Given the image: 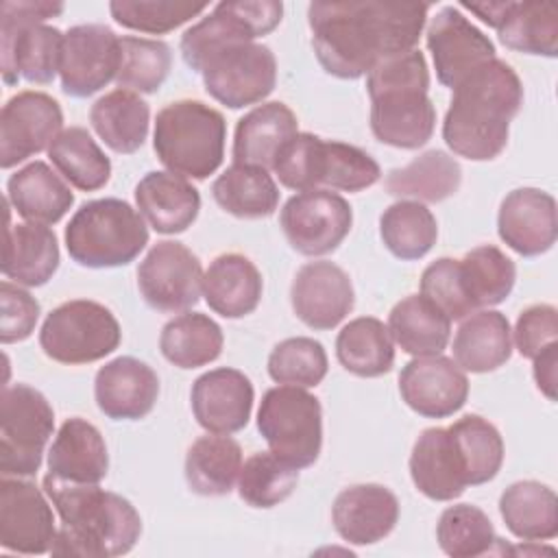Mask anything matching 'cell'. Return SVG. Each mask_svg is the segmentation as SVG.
Listing matches in <instances>:
<instances>
[{
  "label": "cell",
  "mask_w": 558,
  "mask_h": 558,
  "mask_svg": "<svg viewBox=\"0 0 558 558\" xmlns=\"http://www.w3.org/2000/svg\"><path fill=\"white\" fill-rule=\"evenodd\" d=\"M429 4L418 2H312L307 22L323 70L360 78L384 59L414 50Z\"/></svg>",
  "instance_id": "1"
},
{
  "label": "cell",
  "mask_w": 558,
  "mask_h": 558,
  "mask_svg": "<svg viewBox=\"0 0 558 558\" xmlns=\"http://www.w3.org/2000/svg\"><path fill=\"white\" fill-rule=\"evenodd\" d=\"M521 105L523 83L519 74L495 57L453 87L442 140L458 157L490 161L504 153L510 122Z\"/></svg>",
  "instance_id": "2"
},
{
  "label": "cell",
  "mask_w": 558,
  "mask_h": 558,
  "mask_svg": "<svg viewBox=\"0 0 558 558\" xmlns=\"http://www.w3.org/2000/svg\"><path fill=\"white\" fill-rule=\"evenodd\" d=\"M44 493L61 519L52 556L116 558L140 541L142 519L126 497L98 484H70L50 475L44 477Z\"/></svg>",
  "instance_id": "3"
},
{
  "label": "cell",
  "mask_w": 558,
  "mask_h": 558,
  "mask_svg": "<svg viewBox=\"0 0 558 558\" xmlns=\"http://www.w3.org/2000/svg\"><path fill=\"white\" fill-rule=\"evenodd\" d=\"M427 89L429 70L421 50L377 63L366 74L375 140L403 150L425 146L436 129V107Z\"/></svg>",
  "instance_id": "4"
},
{
  "label": "cell",
  "mask_w": 558,
  "mask_h": 558,
  "mask_svg": "<svg viewBox=\"0 0 558 558\" xmlns=\"http://www.w3.org/2000/svg\"><path fill=\"white\" fill-rule=\"evenodd\" d=\"M63 13L61 2L7 0L0 7V61L2 78L37 85L52 83L61 68L63 33L46 20Z\"/></svg>",
  "instance_id": "5"
},
{
  "label": "cell",
  "mask_w": 558,
  "mask_h": 558,
  "mask_svg": "<svg viewBox=\"0 0 558 558\" xmlns=\"http://www.w3.org/2000/svg\"><path fill=\"white\" fill-rule=\"evenodd\" d=\"M227 122L201 100H174L155 118L153 148L157 159L185 179H207L225 157Z\"/></svg>",
  "instance_id": "6"
},
{
  "label": "cell",
  "mask_w": 558,
  "mask_h": 558,
  "mask_svg": "<svg viewBox=\"0 0 558 558\" xmlns=\"http://www.w3.org/2000/svg\"><path fill=\"white\" fill-rule=\"evenodd\" d=\"M146 244L144 216L122 198L87 201L65 227V248L72 262L85 268L126 266Z\"/></svg>",
  "instance_id": "7"
},
{
  "label": "cell",
  "mask_w": 558,
  "mask_h": 558,
  "mask_svg": "<svg viewBox=\"0 0 558 558\" xmlns=\"http://www.w3.org/2000/svg\"><path fill=\"white\" fill-rule=\"evenodd\" d=\"M257 429L270 451L296 469L312 466L323 447V408L305 388L275 386L264 392Z\"/></svg>",
  "instance_id": "8"
},
{
  "label": "cell",
  "mask_w": 558,
  "mask_h": 558,
  "mask_svg": "<svg viewBox=\"0 0 558 558\" xmlns=\"http://www.w3.org/2000/svg\"><path fill=\"white\" fill-rule=\"evenodd\" d=\"M122 331L109 307L89 299H74L54 307L41 329V351L59 364H89L120 347Z\"/></svg>",
  "instance_id": "9"
},
{
  "label": "cell",
  "mask_w": 558,
  "mask_h": 558,
  "mask_svg": "<svg viewBox=\"0 0 558 558\" xmlns=\"http://www.w3.org/2000/svg\"><path fill=\"white\" fill-rule=\"evenodd\" d=\"M52 432V405L37 388L28 384L4 386L0 399V473L9 477L35 475Z\"/></svg>",
  "instance_id": "10"
},
{
  "label": "cell",
  "mask_w": 558,
  "mask_h": 558,
  "mask_svg": "<svg viewBox=\"0 0 558 558\" xmlns=\"http://www.w3.org/2000/svg\"><path fill=\"white\" fill-rule=\"evenodd\" d=\"M283 15L277 0L218 2L214 11L181 35V54L190 70L201 72L207 57L233 44H248L272 33Z\"/></svg>",
  "instance_id": "11"
},
{
  "label": "cell",
  "mask_w": 558,
  "mask_h": 558,
  "mask_svg": "<svg viewBox=\"0 0 558 558\" xmlns=\"http://www.w3.org/2000/svg\"><path fill=\"white\" fill-rule=\"evenodd\" d=\"M205 92L229 109L262 102L277 85V59L264 44H233L203 63Z\"/></svg>",
  "instance_id": "12"
},
{
  "label": "cell",
  "mask_w": 558,
  "mask_h": 558,
  "mask_svg": "<svg viewBox=\"0 0 558 558\" xmlns=\"http://www.w3.org/2000/svg\"><path fill=\"white\" fill-rule=\"evenodd\" d=\"M288 244L307 257L336 251L349 235L353 211L347 198L331 190H307L290 196L279 214Z\"/></svg>",
  "instance_id": "13"
},
{
  "label": "cell",
  "mask_w": 558,
  "mask_h": 558,
  "mask_svg": "<svg viewBox=\"0 0 558 558\" xmlns=\"http://www.w3.org/2000/svg\"><path fill=\"white\" fill-rule=\"evenodd\" d=\"M137 288L148 307L163 314L185 312L203 292L201 262L185 244L161 240L140 262Z\"/></svg>",
  "instance_id": "14"
},
{
  "label": "cell",
  "mask_w": 558,
  "mask_h": 558,
  "mask_svg": "<svg viewBox=\"0 0 558 558\" xmlns=\"http://www.w3.org/2000/svg\"><path fill=\"white\" fill-rule=\"evenodd\" d=\"M120 37L105 24H78L63 33L61 89L74 98H87L111 81L120 70Z\"/></svg>",
  "instance_id": "15"
},
{
  "label": "cell",
  "mask_w": 558,
  "mask_h": 558,
  "mask_svg": "<svg viewBox=\"0 0 558 558\" xmlns=\"http://www.w3.org/2000/svg\"><path fill=\"white\" fill-rule=\"evenodd\" d=\"M59 102L44 92H20L0 111V166L4 170L48 150L63 131Z\"/></svg>",
  "instance_id": "16"
},
{
  "label": "cell",
  "mask_w": 558,
  "mask_h": 558,
  "mask_svg": "<svg viewBox=\"0 0 558 558\" xmlns=\"http://www.w3.org/2000/svg\"><path fill=\"white\" fill-rule=\"evenodd\" d=\"M57 536L54 514L46 495L28 480H0V547L39 556L50 551Z\"/></svg>",
  "instance_id": "17"
},
{
  "label": "cell",
  "mask_w": 558,
  "mask_h": 558,
  "mask_svg": "<svg viewBox=\"0 0 558 558\" xmlns=\"http://www.w3.org/2000/svg\"><path fill=\"white\" fill-rule=\"evenodd\" d=\"M427 48L436 78L456 87L473 70L495 59V44L458 7H442L427 24Z\"/></svg>",
  "instance_id": "18"
},
{
  "label": "cell",
  "mask_w": 558,
  "mask_h": 558,
  "mask_svg": "<svg viewBox=\"0 0 558 558\" xmlns=\"http://www.w3.org/2000/svg\"><path fill=\"white\" fill-rule=\"evenodd\" d=\"M290 303L296 318L310 329L325 331L340 325L355 303L349 275L333 262L303 264L290 286Z\"/></svg>",
  "instance_id": "19"
},
{
  "label": "cell",
  "mask_w": 558,
  "mask_h": 558,
  "mask_svg": "<svg viewBox=\"0 0 558 558\" xmlns=\"http://www.w3.org/2000/svg\"><path fill=\"white\" fill-rule=\"evenodd\" d=\"M399 392L418 416L447 418L466 403L469 379L451 357L425 355L401 368Z\"/></svg>",
  "instance_id": "20"
},
{
  "label": "cell",
  "mask_w": 558,
  "mask_h": 558,
  "mask_svg": "<svg viewBox=\"0 0 558 558\" xmlns=\"http://www.w3.org/2000/svg\"><path fill=\"white\" fill-rule=\"evenodd\" d=\"M196 423L211 434H235L246 427L255 401L251 379L229 366L196 377L190 392Z\"/></svg>",
  "instance_id": "21"
},
{
  "label": "cell",
  "mask_w": 558,
  "mask_h": 558,
  "mask_svg": "<svg viewBox=\"0 0 558 558\" xmlns=\"http://www.w3.org/2000/svg\"><path fill=\"white\" fill-rule=\"evenodd\" d=\"M497 233L523 257L547 253L558 235L556 198L538 187L508 192L499 205Z\"/></svg>",
  "instance_id": "22"
},
{
  "label": "cell",
  "mask_w": 558,
  "mask_h": 558,
  "mask_svg": "<svg viewBox=\"0 0 558 558\" xmlns=\"http://www.w3.org/2000/svg\"><path fill=\"white\" fill-rule=\"evenodd\" d=\"M159 397V377L146 362L120 355L98 368L94 399L111 421H140L153 412Z\"/></svg>",
  "instance_id": "23"
},
{
  "label": "cell",
  "mask_w": 558,
  "mask_h": 558,
  "mask_svg": "<svg viewBox=\"0 0 558 558\" xmlns=\"http://www.w3.org/2000/svg\"><path fill=\"white\" fill-rule=\"evenodd\" d=\"M399 521V499L381 484H353L338 493L331 506V523L349 545L384 541Z\"/></svg>",
  "instance_id": "24"
},
{
  "label": "cell",
  "mask_w": 558,
  "mask_h": 558,
  "mask_svg": "<svg viewBox=\"0 0 558 558\" xmlns=\"http://www.w3.org/2000/svg\"><path fill=\"white\" fill-rule=\"evenodd\" d=\"M133 194L137 211L163 235L183 233L201 211L198 190L185 177L168 170L146 172Z\"/></svg>",
  "instance_id": "25"
},
{
  "label": "cell",
  "mask_w": 558,
  "mask_h": 558,
  "mask_svg": "<svg viewBox=\"0 0 558 558\" xmlns=\"http://www.w3.org/2000/svg\"><path fill=\"white\" fill-rule=\"evenodd\" d=\"M107 469L109 453L98 427L81 416L63 421L48 451V475L70 484H100Z\"/></svg>",
  "instance_id": "26"
},
{
  "label": "cell",
  "mask_w": 558,
  "mask_h": 558,
  "mask_svg": "<svg viewBox=\"0 0 558 558\" xmlns=\"http://www.w3.org/2000/svg\"><path fill=\"white\" fill-rule=\"evenodd\" d=\"M410 477L418 493L434 501H453L466 488V477L447 427H427L410 453Z\"/></svg>",
  "instance_id": "27"
},
{
  "label": "cell",
  "mask_w": 558,
  "mask_h": 558,
  "mask_svg": "<svg viewBox=\"0 0 558 558\" xmlns=\"http://www.w3.org/2000/svg\"><path fill=\"white\" fill-rule=\"evenodd\" d=\"M264 292L262 272L240 253H222L203 272V296L216 314L242 318L257 310Z\"/></svg>",
  "instance_id": "28"
},
{
  "label": "cell",
  "mask_w": 558,
  "mask_h": 558,
  "mask_svg": "<svg viewBox=\"0 0 558 558\" xmlns=\"http://www.w3.org/2000/svg\"><path fill=\"white\" fill-rule=\"evenodd\" d=\"M299 133L294 111L279 102H262L235 124L233 163L270 168L277 153Z\"/></svg>",
  "instance_id": "29"
},
{
  "label": "cell",
  "mask_w": 558,
  "mask_h": 558,
  "mask_svg": "<svg viewBox=\"0 0 558 558\" xmlns=\"http://www.w3.org/2000/svg\"><path fill=\"white\" fill-rule=\"evenodd\" d=\"M7 203L26 222L54 225L74 205V194L65 179L48 163L35 159L9 177Z\"/></svg>",
  "instance_id": "30"
},
{
  "label": "cell",
  "mask_w": 558,
  "mask_h": 558,
  "mask_svg": "<svg viewBox=\"0 0 558 558\" xmlns=\"http://www.w3.org/2000/svg\"><path fill=\"white\" fill-rule=\"evenodd\" d=\"M453 362L466 373H490L512 355V329L506 314L477 310L462 318L453 336Z\"/></svg>",
  "instance_id": "31"
},
{
  "label": "cell",
  "mask_w": 558,
  "mask_h": 558,
  "mask_svg": "<svg viewBox=\"0 0 558 558\" xmlns=\"http://www.w3.org/2000/svg\"><path fill=\"white\" fill-rule=\"evenodd\" d=\"M59 268V242L48 225L20 222L7 227L2 275L17 286L39 288Z\"/></svg>",
  "instance_id": "32"
},
{
  "label": "cell",
  "mask_w": 558,
  "mask_h": 558,
  "mask_svg": "<svg viewBox=\"0 0 558 558\" xmlns=\"http://www.w3.org/2000/svg\"><path fill=\"white\" fill-rule=\"evenodd\" d=\"M89 122L96 135L120 155H131L142 148L148 135L150 107L140 94L113 89L100 96L89 109Z\"/></svg>",
  "instance_id": "33"
},
{
  "label": "cell",
  "mask_w": 558,
  "mask_h": 558,
  "mask_svg": "<svg viewBox=\"0 0 558 558\" xmlns=\"http://www.w3.org/2000/svg\"><path fill=\"white\" fill-rule=\"evenodd\" d=\"M392 342L408 355H440L451 336V320L423 294L401 299L388 314Z\"/></svg>",
  "instance_id": "34"
},
{
  "label": "cell",
  "mask_w": 558,
  "mask_h": 558,
  "mask_svg": "<svg viewBox=\"0 0 558 558\" xmlns=\"http://www.w3.org/2000/svg\"><path fill=\"white\" fill-rule=\"evenodd\" d=\"M499 514L506 527L525 543L551 541L558 534V497L541 482L510 484L499 497Z\"/></svg>",
  "instance_id": "35"
},
{
  "label": "cell",
  "mask_w": 558,
  "mask_h": 558,
  "mask_svg": "<svg viewBox=\"0 0 558 558\" xmlns=\"http://www.w3.org/2000/svg\"><path fill=\"white\" fill-rule=\"evenodd\" d=\"M242 469V449L229 434L201 436L185 456V482L203 497L229 495Z\"/></svg>",
  "instance_id": "36"
},
{
  "label": "cell",
  "mask_w": 558,
  "mask_h": 558,
  "mask_svg": "<svg viewBox=\"0 0 558 558\" xmlns=\"http://www.w3.org/2000/svg\"><path fill=\"white\" fill-rule=\"evenodd\" d=\"M462 183L460 163L445 150H427L408 166L386 174V192L418 203H440L458 192Z\"/></svg>",
  "instance_id": "37"
},
{
  "label": "cell",
  "mask_w": 558,
  "mask_h": 558,
  "mask_svg": "<svg viewBox=\"0 0 558 558\" xmlns=\"http://www.w3.org/2000/svg\"><path fill=\"white\" fill-rule=\"evenodd\" d=\"M220 209L235 218L259 220L279 207V187L266 168L233 163L211 185Z\"/></svg>",
  "instance_id": "38"
},
{
  "label": "cell",
  "mask_w": 558,
  "mask_h": 558,
  "mask_svg": "<svg viewBox=\"0 0 558 558\" xmlns=\"http://www.w3.org/2000/svg\"><path fill=\"white\" fill-rule=\"evenodd\" d=\"M499 41L517 52L558 54V7L551 2H504L495 26Z\"/></svg>",
  "instance_id": "39"
},
{
  "label": "cell",
  "mask_w": 558,
  "mask_h": 558,
  "mask_svg": "<svg viewBox=\"0 0 558 558\" xmlns=\"http://www.w3.org/2000/svg\"><path fill=\"white\" fill-rule=\"evenodd\" d=\"M336 357L355 377H381L395 364V342L379 318L360 316L340 329Z\"/></svg>",
  "instance_id": "40"
},
{
  "label": "cell",
  "mask_w": 558,
  "mask_h": 558,
  "mask_svg": "<svg viewBox=\"0 0 558 558\" xmlns=\"http://www.w3.org/2000/svg\"><path fill=\"white\" fill-rule=\"evenodd\" d=\"M225 336L220 325L201 312H183L159 333L161 355L179 368H198L220 357Z\"/></svg>",
  "instance_id": "41"
},
{
  "label": "cell",
  "mask_w": 558,
  "mask_h": 558,
  "mask_svg": "<svg viewBox=\"0 0 558 558\" xmlns=\"http://www.w3.org/2000/svg\"><path fill=\"white\" fill-rule=\"evenodd\" d=\"M48 157L59 174L83 192H96L109 183L111 161L83 126L63 129L48 146Z\"/></svg>",
  "instance_id": "42"
},
{
  "label": "cell",
  "mask_w": 558,
  "mask_h": 558,
  "mask_svg": "<svg viewBox=\"0 0 558 558\" xmlns=\"http://www.w3.org/2000/svg\"><path fill=\"white\" fill-rule=\"evenodd\" d=\"M384 246L401 262L425 257L438 238V225L425 203L401 198L379 216Z\"/></svg>",
  "instance_id": "43"
},
{
  "label": "cell",
  "mask_w": 558,
  "mask_h": 558,
  "mask_svg": "<svg viewBox=\"0 0 558 558\" xmlns=\"http://www.w3.org/2000/svg\"><path fill=\"white\" fill-rule=\"evenodd\" d=\"M447 429L458 451L466 486L490 482L504 464V438L499 429L480 414H466Z\"/></svg>",
  "instance_id": "44"
},
{
  "label": "cell",
  "mask_w": 558,
  "mask_h": 558,
  "mask_svg": "<svg viewBox=\"0 0 558 558\" xmlns=\"http://www.w3.org/2000/svg\"><path fill=\"white\" fill-rule=\"evenodd\" d=\"M458 262L464 290L475 310L499 305L510 296L517 281V266L501 248L482 244Z\"/></svg>",
  "instance_id": "45"
},
{
  "label": "cell",
  "mask_w": 558,
  "mask_h": 558,
  "mask_svg": "<svg viewBox=\"0 0 558 558\" xmlns=\"http://www.w3.org/2000/svg\"><path fill=\"white\" fill-rule=\"evenodd\" d=\"M379 177L381 168L366 150L338 140H320L314 166L316 190L362 192L375 185Z\"/></svg>",
  "instance_id": "46"
},
{
  "label": "cell",
  "mask_w": 558,
  "mask_h": 558,
  "mask_svg": "<svg viewBox=\"0 0 558 558\" xmlns=\"http://www.w3.org/2000/svg\"><path fill=\"white\" fill-rule=\"evenodd\" d=\"M299 482V469L272 451H257L242 462L238 495L251 508H275L286 501Z\"/></svg>",
  "instance_id": "47"
},
{
  "label": "cell",
  "mask_w": 558,
  "mask_h": 558,
  "mask_svg": "<svg viewBox=\"0 0 558 558\" xmlns=\"http://www.w3.org/2000/svg\"><path fill=\"white\" fill-rule=\"evenodd\" d=\"M436 541L447 556L477 558L493 551L499 541L488 514L471 504H456L442 510L436 525Z\"/></svg>",
  "instance_id": "48"
},
{
  "label": "cell",
  "mask_w": 558,
  "mask_h": 558,
  "mask_svg": "<svg viewBox=\"0 0 558 558\" xmlns=\"http://www.w3.org/2000/svg\"><path fill=\"white\" fill-rule=\"evenodd\" d=\"M120 70L116 83L120 89L155 94L170 74L172 52L161 39L148 37H120Z\"/></svg>",
  "instance_id": "49"
},
{
  "label": "cell",
  "mask_w": 558,
  "mask_h": 558,
  "mask_svg": "<svg viewBox=\"0 0 558 558\" xmlns=\"http://www.w3.org/2000/svg\"><path fill=\"white\" fill-rule=\"evenodd\" d=\"M327 368L325 347L307 336L286 338L268 355V375L283 386L314 388L325 379Z\"/></svg>",
  "instance_id": "50"
},
{
  "label": "cell",
  "mask_w": 558,
  "mask_h": 558,
  "mask_svg": "<svg viewBox=\"0 0 558 558\" xmlns=\"http://www.w3.org/2000/svg\"><path fill=\"white\" fill-rule=\"evenodd\" d=\"M207 9L205 2H183V0H113L109 2L111 17L131 31L163 35Z\"/></svg>",
  "instance_id": "51"
},
{
  "label": "cell",
  "mask_w": 558,
  "mask_h": 558,
  "mask_svg": "<svg viewBox=\"0 0 558 558\" xmlns=\"http://www.w3.org/2000/svg\"><path fill=\"white\" fill-rule=\"evenodd\" d=\"M421 294L432 301L449 320H462L477 312L464 290L460 262L453 257H440L423 270Z\"/></svg>",
  "instance_id": "52"
},
{
  "label": "cell",
  "mask_w": 558,
  "mask_h": 558,
  "mask_svg": "<svg viewBox=\"0 0 558 558\" xmlns=\"http://www.w3.org/2000/svg\"><path fill=\"white\" fill-rule=\"evenodd\" d=\"M0 305H2V323H0V340L2 344L26 340L39 320V303L37 299L20 288L17 283L2 281L0 286Z\"/></svg>",
  "instance_id": "53"
},
{
  "label": "cell",
  "mask_w": 558,
  "mask_h": 558,
  "mask_svg": "<svg viewBox=\"0 0 558 558\" xmlns=\"http://www.w3.org/2000/svg\"><path fill=\"white\" fill-rule=\"evenodd\" d=\"M558 336V310L547 303L530 305L517 318L512 342L517 344L523 357H534L547 344L556 342Z\"/></svg>",
  "instance_id": "54"
},
{
  "label": "cell",
  "mask_w": 558,
  "mask_h": 558,
  "mask_svg": "<svg viewBox=\"0 0 558 558\" xmlns=\"http://www.w3.org/2000/svg\"><path fill=\"white\" fill-rule=\"evenodd\" d=\"M532 362H534L532 373H534L536 388H538L549 401H556V386H558V342L547 344L541 353H536V355L532 357Z\"/></svg>",
  "instance_id": "55"
}]
</instances>
